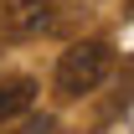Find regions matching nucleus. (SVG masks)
I'll return each mask as SVG.
<instances>
[{"mask_svg": "<svg viewBox=\"0 0 134 134\" xmlns=\"http://www.w3.org/2000/svg\"><path fill=\"white\" fill-rule=\"evenodd\" d=\"M114 72V47L108 41H72V47L57 57V93L62 98H83Z\"/></svg>", "mask_w": 134, "mask_h": 134, "instance_id": "obj_1", "label": "nucleus"}, {"mask_svg": "<svg viewBox=\"0 0 134 134\" xmlns=\"http://www.w3.org/2000/svg\"><path fill=\"white\" fill-rule=\"evenodd\" d=\"M0 26L5 36H41L52 26V0H10L0 10Z\"/></svg>", "mask_w": 134, "mask_h": 134, "instance_id": "obj_2", "label": "nucleus"}, {"mask_svg": "<svg viewBox=\"0 0 134 134\" xmlns=\"http://www.w3.org/2000/svg\"><path fill=\"white\" fill-rule=\"evenodd\" d=\"M31 103H36V83H31V77H10V83H0V124L31 114Z\"/></svg>", "mask_w": 134, "mask_h": 134, "instance_id": "obj_3", "label": "nucleus"}, {"mask_svg": "<svg viewBox=\"0 0 134 134\" xmlns=\"http://www.w3.org/2000/svg\"><path fill=\"white\" fill-rule=\"evenodd\" d=\"M0 134H52V119L41 114V119H26V124L10 119V124H0Z\"/></svg>", "mask_w": 134, "mask_h": 134, "instance_id": "obj_4", "label": "nucleus"}, {"mask_svg": "<svg viewBox=\"0 0 134 134\" xmlns=\"http://www.w3.org/2000/svg\"><path fill=\"white\" fill-rule=\"evenodd\" d=\"M119 98H124V103H134V67H129V77L119 83Z\"/></svg>", "mask_w": 134, "mask_h": 134, "instance_id": "obj_5", "label": "nucleus"}, {"mask_svg": "<svg viewBox=\"0 0 134 134\" xmlns=\"http://www.w3.org/2000/svg\"><path fill=\"white\" fill-rule=\"evenodd\" d=\"M129 16H134V0H129Z\"/></svg>", "mask_w": 134, "mask_h": 134, "instance_id": "obj_6", "label": "nucleus"}]
</instances>
